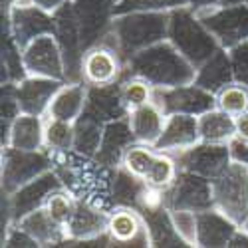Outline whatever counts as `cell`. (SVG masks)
<instances>
[{"instance_id":"1","label":"cell","mask_w":248,"mask_h":248,"mask_svg":"<svg viewBox=\"0 0 248 248\" xmlns=\"http://www.w3.org/2000/svg\"><path fill=\"white\" fill-rule=\"evenodd\" d=\"M54 171L60 177L64 189H68L78 201H88L101 209H113V173L115 169L106 167L93 157L79 155L78 151L52 153Z\"/></svg>"},{"instance_id":"2","label":"cell","mask_w":248,"mask_h":248,"mask_svg":"<svg viewBox=\"0 0 248 248\" xmlns=\"http://www.w3.org/2000/svg\"><path fill=\"white\" fill-rule=\"evenodd\" d=\"M143 78L153 88H175L193 84L197 78V68L185 58L169 40L133 54L125 62L123 78Z\"/></svg>"},{"instance_id":"3","label":"cell","mask_w":248,"mask_h":248,"mask_svg":"<svg viewBox=\"0 0 248 248\" xmlns=\"http://www.w3.org/2000/svg\"><path fill=\"white\" fill-rule=\"evenodd\" d=\"M169 18L171 12L157 10H135L113 16L109 32L115 38L123 62H127L133 54L161 42V40H167Z\"/></svg>"},{"instance_id":"4","label":"cell","mask_w":248,"mask_h":248,"mask_svg":"<svg viewBox=\"0 0 248 248\" xmlns=\"http://www.w3.org/2000/svg\"><path fill=\"white\" fill-rule=\"evenodd\" d=\"M167 40L195 68L202 66L206 60L220 50L217 38L211 34V30L204 26V22L191 6L171 10Z\"/></svg>"},{"instance_id":"5","label":"cell","mask_w":248,"mask_h":248,"mask_svg":"<svg viewBox=\"0 0 248 248\" xmlns=\"http://www.w3.org/2000/svg\"><path fill=\"white\" fill-rule=\"evenodd\" d=\"M213 206L242 226L248 220V165L231 161L220 175L213 179Z\"/></svg>"},{"instance_id":"6","label":"cell","mask_w":248,"mask_h":248,"mask_svg":"<svg viewBox=\"0 0 248 248\" xmlns=\"http://www.w3.org/2000/svg\"><path fill=\"white\" fill-rule=\"evenodd\" d=\"M0 181H2V193L10 195L32 179L44 175L54 169V155L48 149L24 151L16 147H2L0 155Z\"/></svg>"},{"instance_id":"7","label":"cell","mask_w":248,"mask_h":248,"mask_svg":"<svg viewBox=\"0 0 248 248\" xmlns=\"http://www.w3.org/2000/svg\"><path fill=\"white\" fill-rule=\"evenodd\" d=\"M60 187H64V185H62L60 177L52 169L44 175L32 179L30 183L22 185V187L16 189L10 195L2 193V232L10 224H14L22 217H26L28 213L44 206L46 199Z\"/></svg>"},{"instance_id":"8","label":"cell","mask_w":248,"mask_h":248,"mask_svg":"<svg viewBox=\"0 0 248 248\" xmlns=\"http://www.w3.org/2000/svg\"><path fill=\"white\" fill-rule=\"evenodd\" d=\"M204 26L217 38L220 48L229 50L244 40H248V4H229L211 6L197 12Z\"/></svg>"},{"instance_id":"9","label":"cell","mask_w":248,"mask_h":248,"mask_svg":"<svg viewBox=\"0 0 248 248\" xmlns=\"http://www.w3.org/2000/svg\"><path fill=\"white\" fill-rule=\"evenodd\" d=\"M108 218L109 211L101 209L88 201H78L70 220L64 224L66 229V246H93L95 242L106 240L111 246L108 236Z\"/></svg>"},{"instance_id":"10","label":"cell","mask_w":248,"mask_h":248,"mask_svg":"<svg viewBox=\"0 0 248 248\" xmlns=\"http://www.w3.org/2000/svg\"><path fill=\"white\" fill-rule=\"evenodd\" d=\"M115 0H70L74 22L84 50L99 44L113 22Z\"/></svg>"},{"instance_id":"11","label":"cell","mask_w":248,"mask_h":248,"mask_svg":"<svg viewBox=\"0 0 248 248\" xmlns=\"http://www.w3.org/2000/svg\"><path fill=\"white\" fill-rule=\"evenodd\" d=\"M22 62L28 76L66 81V60L56 34L34 38L22 48Z\"/></svg>"},{"instance_id":"12","label":"cell","mask_w":248,"mask_h":248,"mask_svg":"<svg viewBox=\"0 0 248 248\" xmlns=\"http://www.w3.org/2000/svg\"><path fill=\"white\" fill-rule=\"evenodd\" d=\"M163 201L167 209H189L197 213L213 209V181L181 169L171 187L163 191Z\"/></svg>"},{"instance_id":"13","label":"cell","mask_w":248,"mask_h":248,"mask_svg":"<svg viewBox=\"0 0 248 248\" xmlns=\"http://www.w3.org/2000/svg\"><path fill=\"white\" fill-rule=\"evenodd\" d=\"M153 101L163 109L165 115L187 113V115H202L217 108V97L213 92L201 88L199 84H185L175 88H155Z\"/></svg>"},{"instance_id":"14","label":"cell","mask_w":248,"mask_h":248,"mask_svg":"<svg viewBox=\"0 0 248 248\" xmlns=\"http://www.w3.org/2000/svg\"><path fill=\"white\" fill-rule=\"evenodd\" d=\"M125 72V62L117 48L99 42L84 52L81 58V81L86 86L119 84Z\"/></svg>"},{"instance_id":"15","label":"cell","mask_w":248,"mask_h":248,"mask_svg":"<svg viewBox=\"0 0 248 248\" xmlns=\"http://www.w3.org/2000/svg\"><path fill=\"white\" fill-rule=\"evenodd\" d=\"M171 155L177 159L179 169L197 173V175L206 177L211 181L217 175H220L232 161L231 143L226 145V143L199 141L197 145L185 149V151H179V153H171Z\"/></svg>"},{"instance_id":"16","label":"cell","mask_w":248,"mask_h":248,"mask_svg":"<svg viewBox=\"0 0 248 248\" xmlns=\"http://www.w3.org/2000/svg\"><path fill=\"white\" fill-rule=\"evenodd\" d=\"M2 26L12 34L16 44L24 48L34 38L44 34H56L54 14L38 6H12L8 12H2Z\"/></svg>"},{"instance_id":"17","label":"cell","mask_w":248,"mask_h":248,"mask_svg":"<svg viewBox=\"0 0 248 248\" xmlns=\"http://www.w3.org/2000/svg\"><path fill=\"white\" fill-rule=\"evenodd\" d=\"M106 232L111 240V246H135V248L151 246L147 222L143 218L141 211L135 209V206H125V204L113 206L109 211Z\"/></svg>"},{"instance_id":"18","label":"cell","mask_w":248,"mask_h":248,"mask_svg":"<svg viewBox=\"0 0 248 248\" xmlns=\"http://www.w3.org/2000/svg\"><path fill=\"white\" fill-rule=\"evenodd\" d=\"M64 84L62 79H52V78H36V76H26L14 84V93L18 99V106L22 113H32V115H44L48 113V108Z\"/></svg>"},{"instance_id":"19","label":"cell","mask_w":248,"mask_h":248,"mask_svg":"<svg viewBox=\"0 0 248 248\" xmlns=\"http://www.w3.org/2000/svg\"><path fill=\"white\" fill-rule=\"evenodd\" d=\"M199 141H201L199 117L187 113H173L165 119L161 137L157 139L155 147L165 153H179L197 145Z\"/></svg>"},{"instance_id":"20","label":"cell","mask_w":248,"mask_h":248,"mask_svg":"<svg viewBox=\"0 0 248 248\" xmlns=\"http://www.w3.org/2000/svg\"><path fill=\"white\" fill-rule=\"evenodd\" d=\"M131 143H135V135L131 131L127 115L113 119V121L106 123V127H103L101 143H99V149L93 159L99 161L101 165H106V167L115 169L121 165V159Z\"/></svg>"},{"instance_id":"21","label":"cell","mask_w":248,"mask_h":248,"mask_svg":"<svg viewBox=\"0 0 248 248\" xmlns=\"http://www.w3.org/2000/svg\"><path fill=\"white\" fill-rule=\"evenodd\" d=\"M44 127L46 117L44 115H32V113H20L2 137V147H16L24 151H38L44 147Z\"/></svg>"},{"instance_id":"22","label":"cell","mask_w":248,"mask_h":248,"mask_svg":"<svg viewBox=\"0 0 248 248\" xmlns=\"http://www.w3.org/2000/svg\"><path fill=\"white\" fill-rule=\"evenodd\" d=\"M86 115H92L103 123L113 119L125 117L127 109L121 101V86H88V99H86Z\"/></svg>"},{"instance_id":"23","label":"cell","mask_w":248,"mask_h":248,"mask_svg":"<svg viewBox=\"0 0 248 248\" xmlns=\"http://www.w3.org/2000/svg\"><path fill=\"white\" fill-rule=\"evenodd\" d=\"M86 99H88V86L84 81H64L56 92L46 117L62 119L74 123L86 109Z\"/></svg>"},{"instance_id":"24","label":"cell","mask_w":248,"mask_h":248,"mask_svg":"<svg viewBox=\"0 0 248 248\" xmlns=\"http://www.w3.org/2000/svg\"><path fill=\"white\" fill-rule=\"evenodd\" d=\"M238 224L224 217L220 211L206 209L199 213V248H222L229 246Z\"/></svg>"},{"instance_id":"25","label":"cell","mask_w":248,"mask_h":248,"mask_svg":"<svg viewBox=\"0 0 248 248\" xmlns=\"http://www.w3.org/2000/svg\"><path fill=\"white\" fill-rule=\"evenodd\" d=\"M22 229L40 244V246H60L66 242V229L64 224H60L44 206L28 213L18 222H14Z\"/></svg>"},{"instance_id":"26","label":"cell","mask_w":248,"mask_h":248,"mask_svg":"<svg viewBox=\"0 0 248 248\" xmlns=\"http://www.w3.org/2000/svg\"><path fill=\"white\" fill-rule=\"evenodd\" d=\"M127 119H129L131 131L135 135V141L147 143V145H155L157 139L161 137L167 115H165L163 109L151 99L149 103H145V106L131 109L127 113Z\"/></svg>"},{"instance_id":"27","label":"cell","mask_w":248,"mask_h":248,"mask_svg":"<svg viewBox=\"0 0 248 248\" xmlns=\"http://www.w3.org/2000/svg\"><path fill=\"white\" fill-rule=\"evenodd\" d=\"M199 131L201 141L229 145L232 139H236V117L222 111L220 108H213L199 115Z\"/></svg>"},{"instance_id":"28","label":"cell","mask_w":248,"mask_h":248,"mask_svg":"<svg viewBox=\"0 0 248 248\" xmlns=\"http://www.w3.org/2000/svg\"><path fill=\"white\" fill-rule=\"evenodd\" d=\"M231 81H234V76H232L229 52H226L224 48H220L213 58H209L202 66L197 68L195 84H199L201 88L209 90L213 93L222 90L226 84H231Z\"/></svg>"},{"instance_id":"29","label":"cell","mask_w":248,"mask_h":248,"mask_svg":"<svg viewBox=\"0 0 248 248\" xmlns=\"http://www.w3.org/2000/svg\"><path fill=\"white\" fill-rule=\"evenodd\" d=\"M141 215L147 222L151 246H187L177 234L171 220V211L165 204L141 209Z\"/></svg>"},{"instance_id":"30","label":"cell","mask_w":248,"mask_h":248,"mask_svg":"<svg viewBox=\"0 0 248 248\" xmlns=\"http://www.w3.org/2000/svg\"><path fill=\"white\" fill-rule=\"evenodd\" d=\"M103 127H106L103 121L81 113L74 121V151L86 157H95L99 143H101Z\"/></svg>"},{"instance_id":"31","label":"cell","mask_w":248,"mask_h":248,"mask_svg":"<svg viewBox=\"0 0 248 248\" xmlns=\"http://www.w3.org/2000/svg\"><path fill=\"white\" fill-rule=\"evenodd\" d=\"M147 185L143 183L139 177H135L133 173H129L123 165L115 167L113 173V189H111V199H113V206L125 204V206H139V199L145 191Z\"/></svg>"},{"instance_id":"32","label":"cell","mask_w":248,"mask_h":248,"mask_svg":"<svg viewBox=\"0 0 248 248\" xmlns=\"http://www.w3.org/2000/svg\"><path fill=\"white\" fill-rule=\"evenodd\" d=\"M26 76L28 74L22 62V48L16 44L12 34L2 26V84H6V81L16 84Z\"/></svg>"},{"instance_id":"33","label":"cell","mask_w":248,"mask_h":248,"mask_svg":"<svg viewBox=\"0 0 248 248\" xmlns=\"http://www.w3.org/2000/svg\"><path fill=\"white\" fill-rule=\"evenodd\" d=\"M44 147L50 153H64L74 149V123L46 117Z\"/></svg>"},{"instance_id":"34","label":"cell","mask_w":248,"mask_h":248,"mask_svg":"<svg viewBox=\"0 0 248 248\" xmlns=\"http://www.w3.org/2000/svg\"><path fill=\"white\" fill-rule=\"evenodd\" d=\"M119 86H121V101H123V106H125L127 113L131 109L145 106V103H149L153 99V90L155 88L143 78H133V76L123 78L119 81Z\"/></svg>"},{"instance_id":"35","label":"cell","mask_w":248,"mask_h":248,"mask_svg":"<svg viewBox=\"0 0 248 248\" xmlns=\"http://www.w3.org/2000/svg\"><path fill=\"white\" fill-rule=\"evenodd\" d=\"M217 97V108L231 115H240L248 111V86L240 84V81H231L222 90L215 93Z\"/></svg>"},{"instance_id":"36","label":"cell","mask_w":248,"mask_h":248,"mask_svg":"<svg viewBox=\"0 0 248 248\" xmlns=\"http://www.w3.org/2000/svg\"><path fill=\"white\" fill-rule=\"evenodd\" d=\"M171 211V220L177 234L181 236V240L197 248L199 246V213L197 211H189V209H169Z\"/></svg>"},{"instance_id":"37","label":"cell","mask_w":248,"mask_h":248,"mask_svg":"<svg viewBox=\"0 0 248 248\" xmlns=\"http://www.w3.org/2000/svg\"><path fill=\"white\" fill-rule=\"evenodd\" d=\"M76 202H78V199H76L68 189L60 187V189H56V191L46 199L44 209H46L60 224H66V222L70 220L74 209H76Z\"/></svg>"},{"instance_id":"38","label":"cell","mask_w":248,"mask_h":248,"mask_svg":"<svg viewBox=\"0 0 248 248\" xmlns=\"http://www.w3.org/2000/svg\"><path fill=\"white\" fill-rule=\"evenodd\" d=\"M187 6L185 0H117L113 4V16L135 12V10H157V12H171L175 8Z\"/></svg>"},{"instance_id":"39","label":"cell","mask_w":248,"mask_h":248,"mask_svg":"<svg viewBox=\"0 0 248 248\" xmlns=\"http://www.w3.org/2000/svg\"><path fill=\"white\" fill-rule=\"evenodd\" d=\"M226 52H229V58H231L234 81H240V84L248 86V40L229 48Z\"/></svg>"},{"instance_id":"40","label":"cell","mask_w":248,"mask_h":248,"mask_svg":"<svg viewBox=\"0 0 248 248\" xmlns=\"http://www.w3.org/2000/svg\"><path fill=\"white\" fill-rule=\"evenodd\" d=\"M2 246L4 248H14V246H22V248H34L40 246L22 226L18 224H10L8 229L2 232Z\"/></svg>"},{"instance_id":"41","label":"cell","mask_w":248,"mask_h":248,"mask_svg":"<svg viewBox=\"0 0 248 248\" xmlns=\"http://www.w3.org/2000/svg\"><path fill=\"white\" fill-rule=\"evenodd\" d=\"M231 153H232L234 161H240V163L248 165V141H242L238 137L232 139L231 141Z\"/></svg>"},{"instance_id":"42","label":"cell","mask_w":248,"mask_h":248,"mask_svg":"<svg viewBox=\"0 0 248 248\" xmlns=\"http://www.w3.org/2000/svg\"><path fill=\"white\" fill-rule=\"evenodd\" d=\"M229 248H248V229L246 226H238L234 231L232 238L229 240Z\"/></svg>"},{"instance_id":"43","label":"cell","mask_w":248,"mask_h":248,"mask_svg":"<svg viewBox=\"0 0 248 248\" xmlns=\"http://www.w3.org/2000/svg\"><path fill=\"white\" fill-rule=\"evenodd\" d=\"M70 2V0H32V4L38 6V8H42L50 14H56L62 6H66Z\"/></svg>"},{"instance_id":"44","label":"cell","mask_w":248,"mask_h":248,"mask_svg":"<svg viewBox=\"0 0 248 248\" xmlns=\"http://www.w3.org/2000/svg\"><path fill=\"white\" fill-rule=\"evenodd\" d=\"M236 137L248 141V111L236 115Z\"/></svg>"},{"instance_id":"45","label":"cell","mask_w":248,"mask_h":248,"mask_svg":"<svg viewBox=\"0 0 248 248\" xmlns=\"http://www.w3.org/2000/svg\"><path fill=\"white\" fill-rule=\"evenodd\" d=\"M185 2H187V6H191L195 12H199V10H204V8L217 6L218 0H185Z\"/></svg>"},{"instance_id":"46","label":"cell","mask_w":248,"mask_h":248,"mask_svg":"<svg viewBox=\"0 0 248 248\" xmlns=\"http://www.w3.org/2000/svg\"><path fill=\"white\" fill-rule=\"evenodd\" d=\"M14 2H16V0H2V12H8Z\"/></svg>"},{"instance_id":"47","label":"cell","mask_w":248,"mask_h":248,"mask_svg":"<svg viewBox=\"0 0 248 248\" xmlns=\"http://www.w3.org/2000/svg\"><path fill=\"white\" fill-rule=\"evenodd\" d=\"M240 2H244V0H218V4H222V6H229V4H240Z\"/></svg>"},{"instance_id":"48","label":"cell","mask_w":248,"mask_h":248,"mask_svg":"<svg viewBox=\"0 0 248 248\" xmlns=\"http://www.w3.org/2000/svg\"><path fill=\"white\" fill-rule=\"evenodd\" d=\"M242 226H246V229H248V220H246V222H244V224H242Z\"/></svg>"},{"instance_id":"49","label":"cell","mask_w":248,"mask_h":248,"mask_svg":"<svg viewBox=\"0 0 248 248\" xmlns=\"http://www.w3.org/2000/svg\"><path fill=\"white\" fill-rule=\"evenodd\" d=\"M244 2H246V4H248V0H244Z\"/></svg>"},{"instance_id":"50","label":"cell","mask_w":248,"mask_h":248,"mask_svg":"<svg viewBox=\"0 0 248 248\" xmlns=\"http://www.w3.org/2000/svg\"><path fill=\"white\" fill-rule=\"evenodd\" d=\"M115 2H117V0H115Z\"/></svg>"}]
</instances>
